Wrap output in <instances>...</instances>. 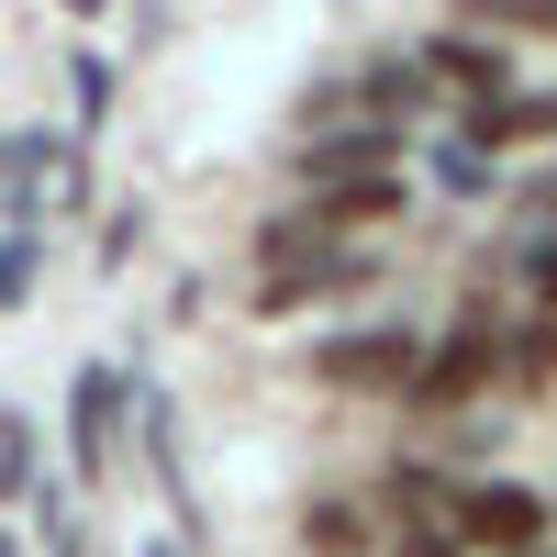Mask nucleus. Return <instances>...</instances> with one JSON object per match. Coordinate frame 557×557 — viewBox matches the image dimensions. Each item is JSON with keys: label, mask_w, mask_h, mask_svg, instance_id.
Returning a JSON list of instances; mask_svg holds the SVG:
<instances>
[{"label": "nucleus", "mask_w": 557, "mask_h": 557, "mask_svg": "<svg viewBox=\"0 0 557 557\" xmlns=\"http://www.w3.org/2000/svg\"><path fill=\"white\" fill-rule=\"evenodd\" d=\"M491 380H502V323H491V312H457L446 335H424V346H412L401 401H412V412H435V424H457V412H469Z\"/></svg>", "instance_id": "obj_1"}, {"label": "nucleus", "mask_w": 557, "mask_h": 557, "mask_svg": "<svg viewBox=\"0 0 557 557\" xmlns=\"http://www.w3.org/2000/svg\"><path fill=\"white\" fill-rule=\"evenodd\" d=\"M412 346H424L412 323H335V335H323L301 368H312L323 391H368V401H401V380H412Z\"/></svg>", "instance_id": "obj_2"}, {"label": "nucleus", "mask_w": 557, "mask_h": 557, "mask_svg": "<svg viewBox=\"0 0 557 557\" xmlns=\"http://www.w3.org/2000/svg\"><path fill=\"white\" fill-rule=\"evenodd\" d=\"M446 524L469 535L480 557H513V546L557 535V502H546V491H524V480H457V502H446Z\"/></svg>", "instance_id": "obj_3"}, {"label": "nucleus", "mask_w": 557, "mask_h": 557, "mask_svg": "<svg viewBox=\"0 0 557 557\" xmlns=\"http://www.w3.org/2000/svg\"><path fill=\"white\" fill-rule=\"evenodd\" d=\"M412 67H424V89H446L457 112L491 101V89H513V34H480V23H446L412 45Z\"/></svg>", "instance_id": "obj_4"}, {"label": "nucleus", "mask_w": 557, "mask_h": 557, "mask_svg": "<svg viewBox=\"0 0 557 557\" xmlns=\"http://www.w3.org/2000/svg\"><path fill=\"white\" fill-rule=\"evenodd\" d=\"M357 168H401V123L357 112V123L301 134V157H290V178H301V190H323V178H357Z\"/></svg>", "instance_id": "obj_5"}, {"label": "nucleus", "mask_w": 557, "mask_h": 557, "mask_svg": "<svg viewBox=\"0 0 557 557\" xmlns=\"http://www.w3.org/2000/svg\"><path fill=\"white\" fill-rule=\"evenodd\" d=\"M457 134H469L480 157H513V146H557V89H491V101H469L457 112Z\"/></svg>", "instance_id": "obj_6"}, {"label": "nucleus", "mask_w": 557, "mask_h": 557, "mask_svg": "<svg viewBox=\"0 0 557 557\" xmlns=\"http://www.w3.org/2000/svg\"><path fill=\"white\" fill-rule=\"evenodd\" d=\"M401 201H412L401 168H357V178H323V190L301 201V223H312V235H380Z\"/></svg>", "instance_id": "obj_7"}, {"label": "nucleus", "mask_w": 557, "mask_h": 557, "mask_svg": "<svg viewBox=\"0 0 557 557\" xmlns=\"http://www.w3.org/2000/svg\"><path fill=\"white\" fill-rule=\"evenodd\" d=\"M391 524H380V502L368 491H312L301 502V557H380Z\"/></svg>", "instance_id": "obj_8"}, {"label": "nucleus", "mask_w": 557, "mask_h": 557, "mask_svg": "<svg viewBox=\"0 0 557 557\" xmlns=\"http://www.w3.org/2000/svg\"><path fill=\"white\" fill-rule=\"evenodd\" d=\"M502 380L513 391H557V312H524V323H502Z\"/></svg>", "instance_id": "obj_9"}, {"label": "nucleus", "mask_w": 557, "mask_h": 557, "mask_svg": "<svg viewBox=\"0 0 557 557\" xmlns=\"http://www.w3.org/2000/svg\"><path fill=\"white\" fill-rule=\"evenodd\" d=\"M412 101H424V67H412V57H368V67H357V112L401 123Z\"/></svg>", "instance_id": "obj_10"}, {"label": "nucleus", "mask_w": 557, "mask_h": 557, "mask_svg": "<svg viewBox=\"0 0 557 557\" xmlns=\"http://www.w3.org/2000/svg\"><path fill=\"white\" fill-rule=\"evenodd\" d=\"M435 190H457V201H491V190H502V157H480L469 134L446 123V146H435Z\"/></svg>", "instance_id": "obj_11"}, {"label": "nucleus", "mask_w": 557, "mask_h": 557, "mask_svg": "<svg viewBox=\"0 0 557 557\" xmlns=\"http://www.w3.org/2000/svg\"><path fill=\"white\" fill-rule=\"evenodd\" d=\"M446 23H480V34H557V0H446Z\"/></svg>", "instance_id": "obj_12"}, {"label": "nucleus", "mask_w": 557, "mask_h": 557, "mask_svg": "<svg viewBox=\"0 0 557 557\" xmlns=\"http://www.w3.org/2000/svg\"><path fill=\"white\" fill-rule=\"evenodd\" d=\"M380 557H480L469 535H457V524H391V546Z\"/></svg>", "instance_id": "obj_13"}, {"label": "nucleus", "mask_w": 557, "mask_h": 557, "mask_svg": "<svg viewBox=\"0 0 557 557\" xmlns=\"http://www.w3.org/2000/svg\"><path fill=\"white\" fill-rule=\"evenodd\" d=\"M524 301L557 312V223H535V235H524Z\"/></svg>", "instance_id": "obj_14"}, {"label": "nucleus", "mask_w": 557, "mask_h": 557, "mask_svg": "<svg viewBox=\"0 0 557 557\" xmlns=\"http://www.w3.org/2000/svg\"><path fill=\"white\" fill-rule=\"evenodd\" d=\"M513 557H557V535H535V546H513Z\"/></svg>", "instance_id": "obj_15"}]
</instances>
